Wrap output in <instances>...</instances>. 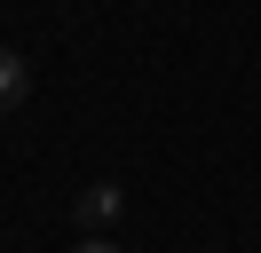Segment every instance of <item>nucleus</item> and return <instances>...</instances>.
Here are the masks:
<instances>
[{
	"mask_svg": "<svg viewBox=\"0 0 261 253\" xmlns=\"http://www.w3.org/2000/svg\"><path fill=\"white\" fill-rule=\"evenodd\" d=\"M71 214H80V230L95 237V230H111V221L127 214V190H119V182H87L80 198H71Z\"/></svg>",
	"mask_w": 261,
	"mask_h": 253,
	"instance_id": "nucleus-1",
	"label": "nucleus"
},
{
	"mask_svg": "<svg viewBox=\"0 0 261 253\" xmlns=\"http://www.w3.org/2000/svg\"><path fill=\"white\" fill-rule=\"evenodd\" d=\"M80 253H127V245H111V237H80Z\"/></svg>",
	"mask_w": 261,
	"mask_h": 253,
	"instance_id": "nucleus-3",
	"label": "nucleus"
},
{
	"mask_svg": "<svg viewBox=\"0 0 261 253\" xmlns=\"http://www.w3.org/2000/svg\"><path fill=\"white\" fill-rule=\"evenodd\" d=\"M24 95H32V63L16 47H0V111H24Z\"/></svg>",
	"mask_w": 261,
	"mask_h": 253,
	"instance_id": "nucleus-2",
	"label": "nucleus"
}]
</instances>
